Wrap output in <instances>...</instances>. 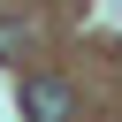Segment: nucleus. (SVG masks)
<instances>
[{"mask_svg": "<svg viewBox=\"0 0 122 122\" xmlns=\"http://www.w3.org/2000/svg\"><path fill=\"white\" fill-rule=\"evenodd\" d=\"M23 114L30 122H76V92L61 76H23Z\"/></svg>", "mask_w": 122, "mask_h": 122, "instance_id": "obj_1", "label": "nucleus"}, {"mask_svg": "<svg viewBox=\"0 0 122 122\" xmlns=\"http://www.w3.org/2000/svg\"><path fill=\"white\" fill-rule=\"evenodd\" d=\"M23 46H30V30H23V23H0V61H15Z\"/></svg>", "mask_w": 122, "mask_h": 122, "instance_id": "obj_2", "label": "nucleus"}]
</instances>
